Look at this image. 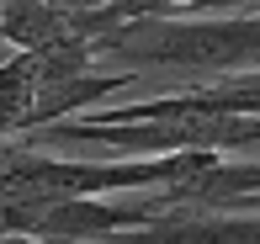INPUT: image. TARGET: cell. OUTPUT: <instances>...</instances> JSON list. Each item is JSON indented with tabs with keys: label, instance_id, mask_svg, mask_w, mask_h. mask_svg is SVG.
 I'll return each mask as SVG.
<instances>
[{
	"label": "cell",
	"instance_id": "1",
	"mask_svg": "<svg viewBox=\"0 0 260 244\" xmlns=\"http://www.w3.org/2000/svg\"><path fill=\"white\" fill-rule=\"evenodd\" d=\"M96 59H117L133 75L218 80L260 69V11L244 16H133L90 38Z\"/></svg>",
	"mask_w": 260,
	"mask_h": 244
},
{
	"label": "cell",
	"instance_id": "2",
	"mask_svg": "<svg viewBox=\"0 0 260 244\" xmlns=\"http://www.w3.org/2000/svg\"><path fill=\"white\" fill-rule=\"evenodd\" d=\"M38 90H43L38 48H11V59H0V144L27 127L32 107H38Z\"/></svg>",
	"mask_w": 260,
	"mask_h": 244
},
{
	"label": "cell",
	"instance_id": "3",
	"mask_svg": "<svg viewBox=\"0 0 260 244\" xmlns=\"http://www.w3.org/2000/svg\"><path fill=\"white\" fill-rule=\"evenodd\" d=\"M0 244H48V239H32V234H0Z\"/></svg>",
	"mask_w": 260,
	"mask_h": 244
}]
</instances>
